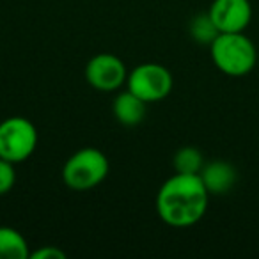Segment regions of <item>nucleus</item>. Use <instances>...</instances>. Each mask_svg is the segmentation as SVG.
I'll list each match as a JSON object with an SVG mask.
<instances>
[{"label": "nucleus", "instance_id": "obj_1", "mask_svg": "<svg viewBox=\"0 0 259 259\" xmlns=\"http://www.w3.org/2000/svg\"><path fill=\"white\" fill-rule=\"evenodd\" d=\"M209 192L199 174L176 172L156 194V213L170 227H190L204 217Z\"/></svg>", "mask_w": 259, "mask_h": 259}, {"label": "nucleus", "instance_id": "obj_2", "mask_svg": "<svg viewBox=\"0 0 259 259\" xmlns=\"http://www.w3.org/2000/svg\"><path fill=\"white\" fill-rule=\"evenodd\" d=\"M211 61L227 76H245L257 62L255 47L243 32H220L209 45Z\"/></svg>", "mask_w": 259, "mask_h": 259}, {"label": "nucleus", "instance_id": "obj_3", "mask_svg": "<svg viewBox=\"0 0 259 259\" xmlns=\"http://www.w3.org/2000/svg\"><path fill=\"white\" fill-rule=\"evenodd\" d=\"M110 163L96 148H83L73 153L62 165V181L73 192H87L105 181Z\"/></svg>", "mask_w": 259, "mask_h": 259}, {"label": "nucleus", "instance_id": "obj_4", "mask_svg": "<svg viewBox=\"0 0 259 259\" xmlns=\"http://www.w3.org/2000/svg\"><path fill=\"white\" fill-rule=\"evenodd\" d=\"M37 146V130L27 117L13 115L0 122V158L22 163L32 156Z\"/></svg>", "mask_w": 259, "mask_h": 259}, {"label": "nucleus", "instance_id": "obj_5", "mask_svg": "<svg viewBox=\"0 0 259 259\" xmlns=\"http://www.w3.org/2000/svg\"><path fill=\"white\" fill-rule=\"evenodd\" d=\"M174 85L172 73L156 62H142L128 73L126 89L137 94L146 103L165 100Z\"/></svg>", "mask_w": 259, "mask_h": 259}, {"label": "nucleus", "instance_id": "obj_6", "mask_svg": "<svg viewBox=\"0 0 259 259\" xmlns=\"http://www.w3.org/2000/svg\"><path fill=\"white\" fill-rule=\"evenodd\" d=\"M126 64L114 54H98L85 66V80L100 93H114L121 89L128 78Z\"/></svg>", "mask_w": 259, "mask_h": 259}, {"label": "nucleus", "instance_id": "obj_7", "mask_svg": "<svg viewBox=\"0 0 259 259\" xmlns=\"http://www.w3.org/2000/svg\"><path fill=\"white\" fill-rule=\"evenodd\" d=\"M219 32H243L252 20L248 0H213L208 9Z\"/></svg>", "mask_w": 259, "mask_h": 259}, {"label": "nucleus", "instance_id": "obj_8", "mask_svg": "<svg viewBox=\"0 0 259 259\" xmlns=\"http://www.w3.org/2000/svg\"><path fill=\"white\" fill-rule=\"evenodd\" d=\"M199 176L209 195L227 194L236 183V169L224 160H213L209 163H204Z\"/></svg>", "mask_w": 259, "mask_h": 259}, {"label": "nucleus", "instance_id": "obj_9", "mask_svg": "<svg viewBox=\"0 0 259 259\" xmlns=\"http://www.w3.org/2000/svg\"><path fill=\"white\" fill-rule=\"evenodd\" d=\"M146 105L148 103L144 100L126 89L115 96L112 103V112L122 126H137L146 117Z\"/></svg>", "mask_w": 259, "mask_h": 259}, {"label": "nucleus", "instance_id": "obj_10", "mask_svg": "<svg viewBox=\"0 0 259 259\" xmlns=\"http://www.w3.org/2000/svg\"><path fill=\"white\" fill-rule=\"evenodd\" d=\"M30 257L29 243L18 229L0 226V259H27Z\"/></svg>", "mask_w": 259, "mask_h": 259}, {"label": "nucleus", "instance_id": "obj_11", "mask_svg": "<svg viewBox=\"0 0 259 259\" xmlns=\"http://www.w3.org/2000/svg\"><path fill=\"white\" fill-rule=\"evenodd\" d=\"M172 165L174 170L180 174H199L204 167V158H202V153L197 148L185 146V148L176 151Z\"/></svg>", "mask_w": 259, "mask_h": 259}, {"label": "nucleus", "instance_id": "obj_12", "mask_svg": "<svg viewBox=\"0 0 259 259\" xmlns=\"http://www.w3.org/2000/svg\"><path fill=\"white\" fill-rule=\"evenodd\" d=\"M188 32H190L194 41H197V43H201V45H208V47L220 34L208 13H201V15L194 16L190 22V27H188Z\"/></svg>", "mask_w": 259, "mask_h": 259}, {"label": "nucleus", "instance_id": "obj_13", "mask_svg": "<svg viewBox=\"0 0 259 259\" xmlns=\"http://www.w3.org/2000/svg\"><path fill=\"white\" fill-rule=\"evenodd\" d=\"M16 183V169L15 163L0 158V195H6L13 190Z\"/></svg>", "mask_w": 259, "mask_h": 259}, {"label": "nucleus", "instance_id": "obj_14", "mask_svg": "<svg viewBox=\"0 0 259 259\" xmlns=\"http://www.w3.org/2000/svg\"><path fill=\"white\" fill-rule=\"evenodd\" d=\"M32 259H64L66 252L61 250L59 247H52V245H45V247L37 248V250L30 252Z\"/></svg>", "mask_w": 259, "mask_h": 259}]
</instances>
